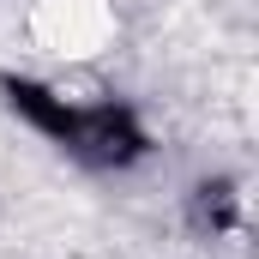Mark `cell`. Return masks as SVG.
I'll return each instance as SVG.
<instances>
[{
    "label": "cell",
    "instance_id": "7a4b0ae2",
    "mask_svg": "<svg viewBox=\"0 0 259 259\" xmlns=\"http://www.w3.org/2000/svg\"><path fill=\"white\" fill-rule=\"evenodd\" d=\"M6 103H12V115H18L24 127H36L42 139H55V145L72 139L78 109H72L66 97H55L49 84H36V78H6Z\"/></svg>",
    "mask_w": 259,
    "mask_h": 259
},
{
    "label": "cell",
    "instance_id": "6da1fadb",
    "mask_svg": "<svg viewBox=\"0 0 259 259\" xmlns=\"http://www.w3.org/2000/svg\"><path fill=\"white\" fill-rule=\"evenodd\" d=\"M66 151H78L97 169H127L151 151V139H145V127H139V115L127 103H91V109H78Z\"/></svg>",
    "mask_w": 259,
    "mask_h": 259
},
{
    "label": "cell",
    "instance_id": "3957f363",
    "mask_svg": "<svg viewBox=\"0 0 259 259\" xmlns=\"http://www.w3.org/2000/svg\"><path fill=\"white\" fill-rule=\"evenodd\" d=\"M187 211H193L199 235H229L235 217H241V193H235V181H199L193 199H187Z\"/></svg>",
    "mask_w": 259,
    "mask_h": 259
}]
</instances>
